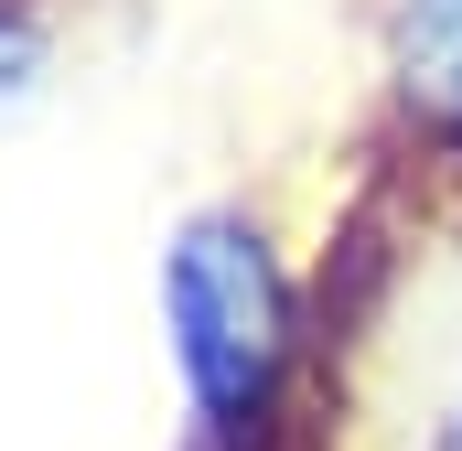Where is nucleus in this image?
Returning a JSON list of instances; mask_svg holds the SVG:
<instances>
[{"label": "nucleus", "mask_w": 462, "mask_h": 451, "mask_svg": "<svg viewBox=\"0 0 462 451\" xmlns=\"http://www.w3.org/2000/svg\"><path fill=\"white\" fill-rule=\"evenodd\" d=\"M409 97L462 129V0H420L409 11Z\"/></svg>", "instance_id": "obj_2"}, {"label": "nucleus", "mask_w": 462, "mask_h": 451, "mask_svg": "<svg viewBox=\"0 0 462 451\" xmlns=\"http://www.w3.org/2000/svg\"><path fill=\"white\" fill-rule=\"evenodd\" d=\"M172 334H183V365H194L216 419L269 398V376H280V280H269V247L247 226H194L183 236V258H172Z\"/></svg>", "instance_id": "obj_1"}]
</instances>
